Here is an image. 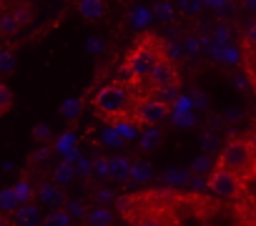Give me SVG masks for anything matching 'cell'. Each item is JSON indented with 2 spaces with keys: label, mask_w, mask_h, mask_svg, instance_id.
Here are the masks:
<instances>
[{
  "label": "cell",
  "mask_w": 256,
  "mask_h": 226,
  "mask_svg": "<svg viewBox=\"0 0 256 226\" xmlns=\"http://www.w3.org/2000/svg\"><path fill=\"white\" fill-rule=\"evenodd\" d=\"M0 226H6V218L3 216H0Z\"/></svg>",
  "instance_id": "cell-28"
},
{
  "label": "cell",
  "mask_w": 256,
  "mask_h": 226,
  "mask_svg": "<svg viewBox=\"0 0 256 226\" xmlns=\"http://www.w3.org/2000/svg\"><path fill=\"white\" fill-rule=\"evenodd\" d=\"M164 56H166V53H164V46L158 43V38H156V36H146V38L131 50V56H128V60H126L123 73L131 76L134 80H146L148 73L154 70V66H156Z\"/></svg>",
  "instance_id": "cell-3"
},
{
  "label": "cell",
  "mask_w": 256,
  "mask_h": 226,
  "mask_svg": "<svg viewBox=\"0 0 256 226\" xmlns=\"http://www.w3.org/2000/svg\"><path fill=\"white\" fill-rule=\"evenodd\" d=\"M118 208L131 226H178L174 208L158 198V194H138L118 198Z\"/></svg>",
  "instance_id": "cell-1"
},
{
  "label": "cell",
  "mask_w": 256,
  "mask_h": 226,
  "mask_svg": "<svg viewBox=\"0 0 256 226\" xmlns=\"http://www.w3.org/2000/svg\"><path fill=\"white\" fill-rule=\"evenodd\" d=\"M16 70V58L10 50H0V76H10Z\"/></svg>",
  "instance_id": "cell-17"
},
{
  "label": "cell",
  "mask_w": 256,
  "mask_h": 226,
  "mask_svg": "<svg viewBox=\"0 0 256 226\" xmlns=\"http://www.w3.org/2000/svg\"><path fill=\"white\" fill-rule=\"evenodd\" d=\"M176 80H178V73H176V66H174V60L168 56H164L154 66V70L148 73V78H146L148 88H154L156 93L158 90H166V88H176Z\"/></svg>",
  "instance_id": "cell-7"
},
{
  "label": "cell",
  "mask_w": 256,
  "mask_h": 226,
  "mask_svg": "<svg viewBox=\"0 0 256 226\" xmlns=\"http://www.w3.org/2000/svg\"><path fill=\"white\" fill-rule=\"evenodd\" d=\"M48 136H50L48 126H33V138L36 141H48Z\"/></svg>",
  "instance_id": "cell-23"
},
{
  "label": "cell",
  "mask_w": 256,
  "mask_h": 226,
  "mask_svg": "<svg viewBox=\"0 0 256 226\" xmlns=\"http://www.w3.org/2000/svg\"><path fill=\"white\" fill-rule=\"evenodd\" d=\"M73 181V166L70 164H60L58 168H56V186H68Z\"/></svg>",
  "instance_id": "cell-16"
},
{
  "label": "cell",
  "mask_w": 256,
  "mask_h": 226,
  "mask_svg": "<svg viewBox=\"0 0 256 226\" xmlns=\"http://www.w3.org/2000/svg\"><path fill=\"white\" fill-rule=\"evenodd\" d=\"M158 141H161V134H158L156 128H151V131L144 136V141H141V148H144V151H151V148H154Z\"/></svg>",
  "instance_id": "cell-19"
},
{
  "label": "cell",
  "mask_w": 256,
  "mask_h": 226,
  "mask_svg": "<svg viewBox=\"0 0 256 226\" xmlns=\"http://www.w3.org/2000/svg\"><path fill=\"white\" fill-rule=\"evenodd\" d=\"M216 166H221L224 171L236 176L241 184L256 181V151H254V144L248 138H231L224 146Z\"/></svg>",
  "instance_id": "cell-2"
},
{
  "label": "cell",
  "mask_w": 256,
  "mask_h": 226,
  "mask_svg": "<svg viewBox=\"0 0 256 226\" xmlns=\"http://www.w3.org/2000/svg\"><path fill=\"white\" fill-rule=\"evenodd\" d=\"M248 76H251V83H254V88H256V56H248Z\"/></svg>",
  "instance_id": "cell-25"
},
{
  "label": "cell",
  "mask_w": 256,
  "mask_h": 226,
  "mask_svg": "<svg viewBox=\"0 0 256 226\" xmlns=\"http://www.w3.org/2000/svg\"><path fill=\"white\" fill-rule=\"evenodd\" d=\"M78 13L88 20H96L106 13V6L100 3V0H83V3H78Z\"/></svg>",
  "instance_id": "cell-11"
},
{
  "label": "cell",
  "mask_w": 256,
  "mask_h": 226,
  "mask_svg": "<svg viewBox=\"0 0 256 226\" xmlns=\"http://www.w3.org/2000/svg\"><path fill=\"white\" fill-rule=\"evenodd\" d=\"M171 116V103L166 98H146L138 103L136 108V118L146 126H158L161 121H166Z\"/></svg>",
  "instance_id": "cell-6"
},
{
  "label": "cell",
  "mask_w": 256,
  "mask_h": 226,
  "mask_svg": "<svg viewBox=\"0 0 256 226\" xmlns=\"http://www.w3.org/2000/svg\"><path fill=\"white\" fill-rule=\"evenodd\" d=\"M36 198H40V204L48 206V208H53V211L58 206H63V201H66L60 186H56V184H40V188L36 191Z\"/></svg>",
  "instance_id": "cell-8"
},
{
  "label": "cell",
  "mask_w": 256,
  "mask_h": 226,
  "mask_svg": "<svg viewBox=\"0 0 256 226\" xmlns=\"http://www.w3.org/2000/svg\"><path fill=\"white\" fill-rule=\"evenodd\" d=\"M10 106H13V90H10L3 80H0V116H3V113H8Z\"/></svg>",
  "instance_id": "cell-15"
},
{
  "label": "cell",
  "mask_w": 256,
  "mask_h": 226,
  "mask_svg": "<svg viewBox=\"0 0 256 226\" xmlns=\"http://www.w3.org/2000/svg\"><path fill=\"white\" fill-rule=\"evenodd\" d=\"M80 108H83V103H80V98H73V100H68L60 110H63V116L66 118H76L78 113H80Z\"/></svg>",
  "instance_id": "cell-18"
},
{
  "label": "cell",
  "mask_w": 256,
  "mask_h": 226,
  "mask_svg": "<svg viewBox=\"0 0 256 226\" xmlns=\"http://www.w3.org/2000/svg\"><path fill=\"white\" fill-rule=\"evenodd\" d=\"M0 28H3V30H16L18 23H16L13 16H0Z\"/></svg>",
  "instance_id": "cell-24"
},
{
  "label": "cell",
  "mask_w": 256,
  "mask_h": 226,
  "mask_svg": "<svg viewBox=\"0 0 256 226\" xmlns=\"http://www.w3.org/2000/svg\"><path fill=\"white\" fill-rule=\"evenodd\" d=\"M48 154H50V151H48V148H43V151H38V154H33V161H43V158H46Z\"/></svg>",
  "instance_id": "cell-26"
},
{
  "label": "cell",
  "mask_w": 256,
  "mask_h": 226,
  "mask_svg": "<svg viewBox=\"0 0 256 226\" xmlns=\"http://www.w3.org/2000/svg\"><path fill=\"white\" fill-rule=\"evenodd\" d=\"M0 208L3 211H18V198L13 188H3L0 191Z\"/></svg>",
  "instance_id": "cell-14"
},
{
  "label": "cell",
  "mask_w": 256,
  "mask_h": 226,
  "mask_svg": "<svg viewBox=\"0 0 256 226\" xmlns=\"http://www.w3.org/2000/svg\"><path fill=\"white\" fill-rule=\"evenodd\" d=\"M40 226H70V214L68 211H50L48 216H43Z\"/></svg>",
  "instance_id": "cell-13"
},
{
  "label": "cell",
  "mask_w": 256,
  "mask_h": 226,
  "mask_svg": "<svg viewBox=\"0 0 256 226\" xmlns=\"http://www.w3.org/2000/svg\"><path fill=\"white\" fill-rule=\"evenodd\" d=\"M108 224H110V214L106 208L90 214V226H108Z\"/></svg>",
  "instance_id": "cell-20"
},
{
  "label": "cell",
  "mask_w": 256,
  "mask_h": 226,
  "mask_svg": "<svg viewBox=\"0 0 256 226\" xmlns=\"http://www.w3.org/2000/svg\"><path fill=\"white\" fill-rule=\"evenodd\" d=\"M13 191H16L18 204H20V201H30V196H33V194H30V188H28V184H18Z\"/></svg>",
  "instance_id": "cell-21"
},
{
  "label": "cell",
  "mask_w": 256,
  "mask_h": 226,
  "mask_svg": "<svg viewBox=\"0 0 256 226\" xmlns=\"http://www.w3.org/2000/svg\"><path fill=\"white\" fill-rule=\"evenodd\" d=\"M93 108L98 116H103L106 121H116V118H126L131 113V98H128L126 88L118 83L103 86L96 98H93Z\"/></svg>",
  "instance_id": "cell-4"
},
{
  "label": "cell",
  "mask_w": 256,
  "mask_h": 226,
  "mask_svg": "<svg viewBox=\"0 0 256 226\" xmlns=\"http://www.w3.org/2000/svg\"><path fill=\"white\" fill-rule=\"evenodd\" d=\"M40 224H43V216L36 204H26L16 211V226H40Z\"/></svg>",
  "instance_id": "cell-10"
},
{
  "label": "cell",
  "mask_w": 256,
  "mask_h": 226,
  "mask_svg": "<svg viewBox=\"0 0 256 226\" xmlns=\"http://www.w3.org/2000/svg\"><path fill=\"white\" fill-rule=\"evenodd\" d=\"M208 188H211V194H216L221 198H238L244 194V184L236 176H231L228 171H224L221 166H216L208 174Z\"/></svg>",
  "instance_id": "cell-5"
},
{
  "label": "cell",
  "mask_w": 256,
  "mask_h": 226,
  "mask_svg": "<svg viewBox=\"0 0 256 226\" xmlns=\"http://www.w3.org/2000/svg\"><path fill=\"white\" fill-rule=\"evenodd\" d=\"M251 144H254V151H256V136H254V138H251Z\"/></svg>",
  "instance_id": "cell-27"
},
{
  "label": "cell",
  "mask_w": 256,
  "mask_h": 226,
  "mask_svg": "<svg viewBox=\"0 0 256 226\" xmlns=\"http://www.w3.org/2000/svg\"><path fill=\"white\" fill-rule=\"evenodd\" d=\"M106 174H108V178L123 181V178L131 176V161L123 158V156H108L106 158Z\"/></svg>",
  "instance_id": "cell-9"
},
{
  "label": "cell",
  "mask_w": 256,
  "mask_h": 226,
  "mask_svg": "<svg viewBox=\"0 0 256 226\" xmlns=\"http://www.w3.org/2000/svg\"><path fill=\"white\" fill-rule=\"evenodd\" d=\"M246 43L256 50V18L248 23V28H246Z\"/></svg>",
  "instance_id": "cell-22"
},
{
  "label": "cell",
  "mask_w": 256,
  "mask_h": 226,
  "mask_svg": "<svg viewBox=\"0 0 256 226\" xmlns=\"http://www.w3.org/2000/svg\"><path fill=\"white\" fill-rule=\"evenodd\" d=\"M151 174H154V168H151L148 161H136V164H131V176H128V178H134V181H148Z\"/></svg>",
  "instance_id": "cell-12"
}]
</instances>
